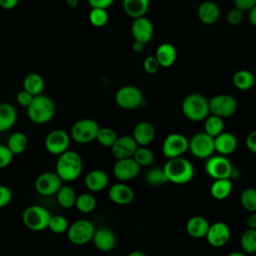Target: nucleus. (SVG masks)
<instances>
[{
  "mask_svg": "<svg viewBox=\"0 0 256 256\" xmlns=\"http://www.w3.org/2000/svg\"><path fill=\"white\" fill-rule=\"evenodd\" d=\"M77 196L76 191L70 185L63 184L56 193V200L60 207L69 209L75 206Z\"/></svg>",
  "mask_w": 256,
  "mask_h": 256,
  "instance_id": "nucleus-31",
  "label": "nucleus"
},
{
  "mask_svg": "<svg viewBox=\"0 0 256 256\" xmlns=\"http://www.w3.org/2000/svg\"><path fill=\"white\" fill-rule=\"evenodd\" d=\"M189 150V140L180 133L168 134L162 143V153L167 159L182 156Z\"/></svg>",
  "mask_w": 256,
  "mask_h": 256,
  "instance_id": "nucleus-13",
  "label": "nucleus"
},
{
  "mask_svg": "<svg viewBox=\"0 0 256 256\" xmlns=\"http://www.w3.org/2000/svg\"><path fill=\"white\" fill-rule=\"evenodd\" d=\"M94 246L101 252H109L116 246V235L108 227H99L95 230L92 239Z\"/></svg>",
  "mask_w": 256,
  "mask_h": 256,
  "instance_id": "nucleus-20",
  "label": "nucleus"
},
{
  "mask_svg": "<svg viewBox=\"0 0 256 256\" xmlns=\"http://www.w3.org/2000/svg\"><path fill=\"white\" fill-rule=\"evenodd\" d=\"M189 150L199 159H207L215 152L214 138L206 132H197L189 139Z\"/></svg>",
  "mask_w": 256,
  "mask_h": 256,
  "instance_id": "nucleus-9",
  "label": "nucleus"
},
{
  "mask_svg": "<svg viewBox=\"0 0 256 256\" xmlns=\"http://www.w3.org/2000/svg\"><path fill=\"white\" fill-rule=\"evenodd\" d=\"M28 144L29 141L27 135L21 131H16L8 137L6 145L14 155H19L27 149Z\"/></svg>",
  "mask_w": 256,
  "mask_h": 256,
  "instance_id": "nucleus-32",
  "label": "nucleus"
},
{
  "mask_svg": "<svg viewBox=\"0 0 256 256\" xmlns=\"http://www.w3.org/2000/svg\"><path fill=\"white\" fill-rule=\"evenodd\" d=\"M34 97H35V96H33L32 94H30L29 92H27V91H25V90L23 89V90H21L20 92L17 93V95H16V101H17V103H18L19 105H21V106L27 108V107L31 104V102H32V100H33Z\"/></svg>",
  "mask_w": 256,
  "mask_h": 256,
  "instance_id": "nucleus-47",
  "label": "nucleus"
},
{
  "mask_svg": "<svg viewBox=\"0 0 256 256\" xmlns=\"http://www.w3.org/2000/svg\"><path fill=\"white\" fill-rule=\"evenodd\" d=\"M96 205H97L96 198L90 192L79 194L77 196L76 203H75L76 209L83 214H88L94 211V209L96 208Z\"/></svg>",
  "mask_w": 256,
  "mask_h": 256,
  "instance_id": "nucleus-34",
  "label": "nucleus"
},
{
  "mask_svg": "<svg viewBox=\"0 0 256 256\" xmlns=\"http://www.w3.org/2000/svg\"><path fill=\"white\" fill-rule=\"evenodd\" d=\"M133 159L140 167H150L155 160V156L153 151L147 146H138L133 155Z\"/></svg>",
  "mask_w": 256,
  "mask_h": 256,
  "instance_id": "nucleus-38",
  "label": "nucleus"
},
{
  "mask_svg": "<svg viewBox=\"0 0 256 256\" xmlns=\"http://www.w3.org/2000/svg\"><path fill=\"white\" fill-rule=\"evenodd\" d=\"M210 114L221 118H228L235 114L237 110V101L230 94H217L209 100Z\"/></svg>",
  "mask_w": 256,
  "mask_h": 256,
  "instance_id": "nucleus-11",
  "label": "nucleus"
},
{
  "mask_svg": "<svg viewBox=\"0 0 256 256\" xmlns=\"http://www.w3.org/2000/svg\"><path fill=\"white\" fill-rule=\"evenodd\" d=\"M227 256H248V254H246L245 252H240V251H234L229 253Z\"/></svg>",
  "mask_w": 256,
  "mask_h": 256,
  "instance_id": "nucleus-56",
  "label": "nucleus"
},
{
  "mask_svg": "<svg viewBox=\"0 0 256 256\" xmlns=\"http://www.w3.org/2000/svg\"><path fill=\"white\" fill-rule=\"evenodd\" d=\"M140 165L131 158L118 159L113 165L112 171L114 177L121 182H128L138 176L140 173Z\"/></svg>",
  "mask_w": 256,
  "mask_h": 256,
  "instance_id": "nucleus-15",
  "label": "nucleus"
},
{
  "mask_svg": "<svg viewBox=\"0 0 256 256\" xmlns=\"http://www.w3.org/2000/svg\"><path fill=\"white\" fill-rule=\"evenodd\" d=\"M256 5V0H234V6L245 12L251 10Z\"/></svg>",
  "mask_w": 256,
  "mask_h": 256,
  "instance_id": "nucleus-48",
  "label": "nucleus"
},
{
  "mask_svg": "<svg viewBox=\"0 0 256 256\" xmlns=\"http://www.w3.org/2000/svg\"><path fill=\"white\" fill-rule=\"evenodd\" d=\"M71 142L70 134L63 129L51 130L45 137V149L52 155H61L69 150Z\"/></svg>",
  "mask_w": 256,
  "mask_h": 256,
  "instance_id": "nucleus-12",
  "label": "nucleus"
},
{
  "mask_svg": "<svg viewBox=\"0 0 256 256\" xmlns=\"http://www.w3.org/2000/svg\"><path fill=\"white\" fill-rule=\"evenodd\" d=\"M127 256H148V255L145 252H143V251L134 250V251H131Z\"/></svg>",
  "mask_w": 256,
  "mask_h": 256,
  "instance_id": "nucleus-55",
  "label": "nucleus"
},
{
  "mask_svg": "<svg viewBox=\"0 0 256 256\" xmlns=\"http://www.w3.org/2000/svg\"><path fill=\"white\" fill-rule=\"evenodd\" d=\"M246 224L250 229H256V212H251L248 216Z\"/></svg>",
  "mask_w": 256,
  "mask_h": 256,
  "instance_id": "nucleus-52",
  "label": "nucleus"
},
{
  "mask_svg": "<svg viewBox=\"0 0 256 256\" xmlns=\"http://www.w3.org/2000/svg\"><path fill=\"white\" fill-rule=\"evenodd\" d=\"M244 19L243 11L234 7L233 9L229 10L226 15V21L230 26H239Z\"/></svg>",
  "mask_w": 256,
  "mask_h": 256,
  "instance_id": "nucleus-43",
  "label": "nucleus"
},
{
  "mask_svg": "<svg viewBox=\"0 0 256 256\" xmlns=\"http://www.w3.org/2000/svg\"><path fill=\"white\" fill-rule=\"evenodd\" d=\"M182 113L191 121H202L210 115L209 100L200 93L188 94L181 104Z\"/></svg>",
  "mask_w": 256,
  "mask_h": 256,
  "instance_id": "nucleus-4",
  "label": "nucleus"
},
{
  "mask_svg": "<svg viewBox=\"0 0 256 256\" xmlns=\"http://www.w3.org/2000/svg\"><path fill=\"white\" fill-rule=\"evenodd\" d=\"M69 227L68 220L62 216V215H52L49 224H48V229L54 233V234H63L67 232Z\"/></svg>",
  "mask_w": 256,
  "mask_h": 256,
  "instance_id": "nucleus-41",
  "label": "nucleus"
},
{
  "mask_svg": "<svg viewBox=\"0 0 256 256\" xmlns=\"http://www.w3.org/2000/svg\"><path fill=\"white\" fill-rule=\"evenodd\" d=\"M206 173L213 179L230 178L233 173V166L230 160L224 155H212L205 163Z\"/></svg>",
  "mask_w": 256,
  "mask_h": 256,
  "instance_id": "nucleus-10",
  "label": "nucleus"
},
{
  "mask_svg": "<svg viewBox=\"0 0 256 256\" xmlns=\"http://www.w3.org/2000/svg\"><path fill=\"white\" fill-rule=\"evenodd\" d=\"M108 197L116 205H128L134 199V191L126 182L119 181L109 187Z\"/></svg>",
  "mask_w": 256,
  "mask_h": 256,
  "instance_id": "nucleus-18",
  "label": "nucleus"
},
{
  "mask_svg": "<svg viewBox=\"0 0 256 256\" xmlns=\"http://www.w3.org/2000/svg\"><path fill=\"white\" fill-rule=\"evenodd\" d=\"M116 104L125 110H134L141 107L144 103L142 91L134 85L120 87L115 93Z\"/></svg>",
  "mask_w": 256,
  "mask_h": 256,
  "instance_id": "nucleus-8",
  "label": "nucleus"
},
{
  "mask_svg": "<svg viewBox=\"0 0 256 256\" xmlns=\"http://www.w3.org/2000/svg\"><path fill=\"white\" fill-rule=\"evenodd\" d=\"M77 3H78L77 0H67V4L71 8H75L77 6Z\"/></svg>",
  "mask_w": 256,
  "mask_h": 256,
  "instance_id": "nucleus-57",
  "label": "nucleus"
},
{
  "mask_svg": "<svg viewBox=\"0 0 256 256\" xmlns=\"http://www.w3.org/2000/svg\"><path fill=\"white\" fill-rule=\"evenodd\" d=\"M96 228L88 219H78L71 223L67 230L68 240L77 246H82L92 241Z\"/></svg>",
  "mask_w": 256,
  "mask_h": 256,
  "instance_id": "nucleus-7",
  "label": "nucleus"
},
{
  "mask_svg": "<svg viewBox=\"0 0 256 256\" xmlns=\"http://www.w3.org/2000/svg\"><path fill=\"white\" fill-rule=\"evenodd\" d=\"M155 57L158 60L160 67L168 68L175 63L177 59V50L171 43H162L157 47Z\"/></svg>",
  "mask_w": 256,
  "mask_h": 256,
  "instance_id": "nucleus-25",
  "label": "nucleus"
},
{
  "mask_svg": "<svg viewBox=\"0 0 256 256\" xmlns=\"http://www.w3.org/2000/svg\"><path fill=\"white\" fill-rule=\"evenodd\" d=\"M99 129L100 126L95 120L91 118H84L73 123L69 134L71 139L76 143L88 144L96 140Z\"/></svg>",
  "mask_w": 256,
  "mask_h": 256,
  "instance_id": "nucleus-6",
  "label": "nucleus"
},
{
  "mask_svg": "<svg viewBox=\"0 0 256 256\" xmlns=\"http://www.w3.org/2000/svg\"><path fill=\"white\" fill-rule=\"evenodd\" d=\"M62 185L63 181L55 171H45L36 178L34 188L41 196H52L56 195Z\"/></svg>",
  "mask_w": 256,
  "mask_h": 256,
  "instance_id": "nucleus-14",
  "label": "nucleus"
},
{
  "mask_svg": "<svg viewBox=\"0 0 256 256\" xmlns=\"http://www.w3.org/2000/svg\"><path fill=\"white\" fill-rule=\"evenodd\" d=\"M89 21L94 27H103L109 20V15L106 9L92 8L89 12Z\"/></svg>",
  "mask_w": 256,
  "mask_h": 256,
  "instance_id": "nucleus-42",
  "label": "nucleus"
},
{
  "mask_svg": "<svg viewBox=\"0 0 256 256\" xmlns=\"http://www.w3.org/2000/svg\"><path fill=\"white\" fill-rule=\"evenodd\" d=\"M132 136L139 146H148L155 138V128L148 121H140L134 126Z\"/></svg>",
  "mask_w": 256,
  "mask_h": 256,
  "instance_id": "nucleus-22",
  "label": "nucleus"
},
{
  "mask_svg": "<svg viewBox=\"0 0 256 256\" xmlns=\"http://www.w3.org/2000/svg\"><path fill=\"white\" fill-rule=\"evenodd\" d=\"M249 12V15H248V19H249V22L252 26L256 27V5L248 11Z\"/></svg>",
  "mask_w": 256,
  "mask_h": 256,
  "instance_id": "nucleus-53",
  "label": "nucleus"
},
{
  "mask_svg": "<svg viewBox=\"0 0 256 256\" xmlns=\"http://www.w3.org/2000/svg\"><path fill=\"white\" fill-rule=\"evenodd\" d=\"M168 182L173 184H186L193 179L194 167L189 160L180 156L168 159L163 166Z\"/></svg>",
  "mask_w": 256,
  "mask_h": 256,
  "instance_id": "nucleus-2",
  "label": "nucleus"
},
{
  "mask_svg": "<svg viewBox=\"0 0 256 256\" xmlns=\"http://www.w3.org/2000/svg\"><path fill=\"white\" fill-rule=\"evenodd\" d=\"M210 223L202 216H193L186 223V231L192 237L196 239L204 238L207 235Z\"/></svg>",
  "mask_w": 256,
  "mask_h": 256,
  "instance_id": "nucleus-26",
  "label": "nucleus"
},
{
  "mask_svg": "<svg viewBox=\"0 0 256 256\" xmlns=\"http://www.w3.org/2000/svg\"><path fill=\"white\" fill-rule=\"evenodd\" d=\"M151 0H123L122 7L130 18H139L147 13Z\"/></svg>",
  "mask_w": 256,
  "mask_h": 256,
  "instance_id": "nucleus-27",
  "label": "nucleus"
},
{
  "mask_svg": "<svg viewBox=\"0 0 256 256\" xmlns=\"http://www.w3.org/2000/svg\"><path fill=\"white\" fill-rule=\"evenodd\" d=\"M245 145L249 151L256 154V130L250 132L246 139H245Z\"/></svg>",
  "mask_w": 256,
  "mask_h": 256,
  "instance_id": "nucleus-49",
  "label": "nucleus"
},
{
  "mask_svg": "<svg viewBox=\"0 0 256 256\" xmlns=\"http://www.w3.org/2000/svg\"><path fill=\"white\" fill-rule=\"evenodd\" d=\"M17 120V111L10 103H0V132L11 129Z\"/></svg>",
  "mask_w": 256,
  "mask_h": 256,
  "instance_id": "nucleus-28",
  "label": "nucleus"
},
{
  "mask_svg": "<svg viewBox=\"0 0 256 256\" xmlns=\"http://www.w3.org/2000/svg\"><path fill=\"white\" fill-rule=\"evenodd\" d=\"M160 68V64L156 59L155 55L147 56L143 61V69L147 74H155L158 72Z\"/></svg>",
  "mask_w": 256,
  "mask_h": 256,
  "instance_id": "nucleus-45",
  "label": "nucleus"
},
{
  "mask_svg": "<svg viewBox=\"0 0 256 256\" xmlns=\"http://www.w3.org/2000/svg\"><path fill=\"white\" fill-rule=\"evenodd\" d=\"M240 244L243 252L254 254L256 252V229L247 228L241 235Z\"/></svg>",
  "mask_w": 256,
  "mask_h": 256,
  "instance_id": "nucleus-36",
  "label": "nucleus"
},
{
  "mask_svg": "<svg viewBox=\"0 0 256 256\" xmlns=\"http://www.w3.org/2000/svg\"><path fill=\"white\" fill-rule=\"evenodd\" d=\"M131 34L134 40L146 44L152 39L154 34L152 22L145 16L133 19L131 24Z\"/></svg>",
  "mask_w": 256,
  "mask_h": 256,
  "instance_id": "nucleus-19",
  "label": "nucleus"
},
{
  "mask_svg": "<svg viewBox=\"0 0 256 256\" xmlns=\"http://www.w3.org/2000/svg\"><path fill=\"white\" fill-rule=\"evenodd\" d=\"M26 109L30 121L38 125L46 124L51 121L56 111L54 101L44 94L35 96Z\"/></svg>",
  "mask_w": 256,
  "mask_h": 256,
  "instance_id": "nucleus-3",
  "label": "nucleus"
},
{
  "mask_svg": "<svg viewBox=\"0 0 256 256\" xmlns=\"http://www.w3.org/2000/svg\"><path fill=\"white\" fill-rule=\"evenodd\" d=\"M145 181L147 184L152 186H157L168 182L164 169L159 167L149 168L145 173Z\"/></svg>",
  "mask_w": 256,
  "mask_h": 256,
  "instance_id": "nucleus-39",
  "label": "nucleus"
},
{
  "mask_svg": "<svg viewBox=\"0 0 256 256\" xmlns=\"http://www.w3.org/2000/svg\"><path fill=\"white\" fill-rule=\"evenodd\" d=\"M88 4L91 8H101L107 9L110 7L114 0H87Z\"/></svg>",
  "mask_w": 256,
  "mask_h": 256,
  "instance_id": "nucleus-50",
  "label": "nucleus"
},
{
  "mask_svg": "<svg viewBox=\"0 0 256 256\" xmlns=\"http://www.w3.org/2000/svg\"><path fill=\"white\" fill-rule=\"evenodd\" d=\"M138 144L132 135L119 136L111 147V153L116 160L133 157Z\"/></svg>",
  "mask_w": 256,
  "mask_h": 256,
  "instance_id": "nucleus-17",
  "label": "nucleus"
},
{
  "mask_svg": "<svg viewBox=\"0 0 256 256\" xmlns=\"http://www.w3.org/2000/svg\"><path fill=\"white\" fill-rule=\"evenodd\" d=\"M230 235L231 231L229 226L226 223L219 221L210 224L205 238L212 247L220 248L227 244L230 239Z\"/></svg>",
  "mask_w": 256,
  "mask_h": 256,
  "instance_id": "nucleus-16",
  "label": "nucleus"
},
{
  "mask_svg": "<svg viewBox=\"0 0 256 256\" xmlns=\"http://www.w3.org/2000/svg\"><path fill=\"white\" fill-rule=\"evenodd\" d=\"M144 46H145L144 43L134 40L133 43H132V50H133L134 52H141V51H143Z\"/></svg>",
  "mask_w": 256,
  "mask_h": 256,
  "instance_id": "nucleus-54",
  "label": "nucleus"
},
{
  "mask_svg": "<svg viewBox=\"0 0 256 256\" xmlns=\"http://www.w3.org/2000/svg\"><path fill=\"white\" fill-rule=\"evenodd\" d=\"M232 188L233 184L230 178L215 179L210 187V193L213 198L217 200H223L230 195V193L232 192Z\"/></svg>",
  "mask_w": 256,
  "mask_h": 256,
  "instance_id": "nucleus-33",
  "label": "nucleus"
},
{
  "mask_svg": "<svg viewBox=\"0 0 256 256\" xmlns=\"http://www.w3.org/2000/svg\"><path fill=\"white\" fill-rule=\"evenodd\" d=\"M13 199L12 190L3 184H0V209L8 206Z\"/></svg>",
  "mask_w": 256,
  "mask_h": 256,
  "instance_id": "nucleus-46",
  "label": "nucleus"
},
{
  "mask_svg": "<svg viewBox=\"0 0 256 256\" xmlns=\"http://www.w3.org/2000/svg\"><path fill=\"white\" fill-rule=\"evenodd\" d=\"M240 202L243 208L249 212H256V189L246 188L240 195Z\"/></svg>",
  "mask_w": 256,
  "mask_h": 256,
  "instance_id": "nucleus-40",
  "label": "nucleus"
},
{
  "mask_svg": "<svg viewBox=\"0 0 256 256\" xmlns=\"http://www.w3.org/2000/svg\"><path fill=\"white\" fill-rule=\"evenodd\" d=\"M83 171V161L81 156L73 150H67L58 156L55 172L63 182H72L78 179Z\"/></svg>",
  "mask_w": 256,
  "mask_h": 256,
  "instance_id": "nucleus-1",
  "label": "nucleus"
},
{
  "mask_svg": "<svg viewBox=\"0 0 256 256\" xmlns=\"http://www.w3.org/2000/svg\"><path fill=\"white\" fill-rule=\"evenodd\" d=\"M45 87L44 78L35 72L29 73L25 76L23 80V89L33 96H37L42 94Z\"/></svg>",
  "mask_w": 256,
  "mask_h": 256,
  "instance_id": "nucleus-29",
  "label": "nucleus"
},
{
  "mask_svg": "<svg viewBox=\"0 0 256 256\" xmlns=\"http://www.w3.org/2000/svg\"><path fill=\"white\" fill-rule=\"evenodd\" d=\"M19 3V0H0V7L4 10H11L15 8Z\"/></svg>",
  "mask_w": 256,
  "mask_h": 256,
  "instance_id": "nucleus-51",
  "label": "nucleus"
},
{
  "mask_svg": "<svg viewBox=\"0 0 256 256\" xmlns=\"http://www.w3.org/2000/svg\"><path fill=\"white\" fill-rule=\"evenodd\" d=\"M14 156L7 145L0 144V169L8 167L12 163Z\"/></svg>",
  "mask_w": 256,
  "mask_h": 256,
  "instance_id": "nucleus-44",
  "label": "nucleus"
},
{
  "mask_svg": "<svg viewBox=\"0 0 256 256\" xmlns=\"http://www.w3.org/2000/svg\"><path fill=\"white\" fill-rule=\"evenodd\" d=\"M51 213L47 208L41 205H30L22 214V221L26 228L34 232H40L48 229Z\"/></svg>",
  "mask_w": 256,
  "mask_h": 256,
  "instance_id": "nucleus-5",
  "label": "nucleus"
},
{
  "mask_svg": "<svg viewBox=\"0 0 256 256\" xmlns=\"http://www.w3.org/2000/svg\"><path fill=\"white\" fill-rule=\"evenodd\" d=\"M232 83L238 90L247 91L254 86L255 76L251 71L241 69L233 74Z\"/></svg>",
  "mask_w": 256,
  "mask_h": 256,
  "instance_id": "nucleus-30",
  "label": "nucleus"
},
{
  "mask_svg": "<svg viewBox=\"0 0 256 256\" xmlns=\"http://www.w3.org/2000/svg\"><path fill=\"white\" fill-rule=\"evenodd\" d=\"M214 145L215 151H217L218 154L226 156L236 150L238 142L235 135L230 132L223 131L214 138Z\"/></svg>",
  "mask_w": 256,
  "mask_h": 256,
  "instance_id": "nucleus-24",
  "label": "nucleus"
},
{
  "mask_svg": "<svg viewBox=\"0 0 256 256\" xmlns=\"http://www.w3.org/2000/svg\"><path fill=\"white\" fill-rule=\"evenodd\" d=\"M224 131L223 118L216 115H208L204 120V132L215 138Z\"/></svg>",
  "mask_w": 256,
  "mask_h": 256,
  "instance_id": "nucleus-35",
  "label": "nucleus"
},
{
  "mask_svg": "<svg viewBox=\"0 0 256 256\" xmlns=\"http://www.w3.org/2000/svg\"><path fill=\"white\" fill-rule=\"evenodd\" d=\"M109 183V177L104 170L93 169L89 171L85 178L84 184L90 192H100L107 188Z\"/></svg>",
  "mask_w": 256,
  "mask_h": 256,
  "instance_id": "nucleus-21",
  "label": "nucleus"
},
{
  "mask_svg": "<svg viewBox=\"0 0 256 256\" xmlns=\"http://www.w3.org/2000/svg\"><path fill=\"white\" fill-rule=\"evenodd\" d=\"M118 137L119 136L114 129L109 127H100L95 141H97V143L103 147L111 148Z\"/></svg>",
  "mask_w": 256,
  "mask_h": 256,
  "instance_id": "nucleus-37",
  "label": "nucleus"
},
{
  "mask_svg": "<svg viewBox=\"0 0 256 256\" xmlns=\"http://www.w3.org/2000/svg\"><path fill=\"white\" fill-rule=\"evenodd\" d=\"M197 17L203 24L212 25L216 23L220 18V8L213 1H203L198 6Z\"/></svg>",
  "mask_w": 256,
  "mask_h": 256,
  "instance_id": "nucleus-23",
  "label": "nucleus"
}]
</instances>
